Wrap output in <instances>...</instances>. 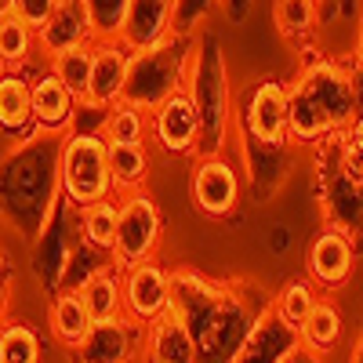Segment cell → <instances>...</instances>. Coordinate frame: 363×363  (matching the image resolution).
Instances as JSON below:
<instances>
[{"instance_id":"obj_1","label":"cell","mask_w":363,"mask_h":363,"mask_svg":"<svg viewBox=\"0 0 363 363\" xmlns=\"http://www.w3.org/2000/svg\"><path fill=\"white\" fill-rule=\"evenodd\" d=\"M272 309V294L251 280H211L196 269L171 272V313L186 323L196 363H233Z\"/></svg>"},{"instance_id":"obj_2","label":"cell","mask_w":363,"mask_h":363,"mask_svg":"<svg viewBox=\"0 0 363 363\" xmlns=\"http://www.w3.org/2000/svg\"><path fill=\"white\" fill-rule=\"evenodd\" d=\"M356 120L352 73L345 62L320 58L287 84V142L327 145Z\"/></svg>"},{"instance_id":"obj_3","label":"cell","mask_w":363,"mask_h":363,"mask_svg":"<svg viewBox=\"0 0 363 363\" xmlns=\"http://www.w3.org/2000/svg\"><path fill=\"white\" fill-rule=\"evenodd\" d=\"M186 95H189L196 120H200L196 160L200 157H222L229 145V131H233V87H229L222 40L215 33H200L193 44V66H189V80H186Z\"/></svg>"},{"instance_id":"obj_4","label":"cell","mask_w":363,"mask_h":363,"mask_svg":"<svg viewBox=\"0 0 363 363\" xmlns=\"http://www.w3.org/2000/svg\"><path fill=\"white\" fill-rule=\"evenodd\" d=\"M193 44L196 37H171L160 48L149 51H131V66L124 80V95L120 102H131L153 116L157 106H164L171 95L186 91L189 66H193Z\"/></svg>"},{"instance_id":"obj_5","label":"cell","mask_w":363,"mask_h":363,"mask_svg":"<svg viewBox=\"0 0 363 363\" xmlns=\"http://www.w3.org/2000/svg\"><path fill=\"white\" fill-rule=\"evenodd\" d=\"M58 186L69 207H87L113 196L109 142L102 131H77L58 149Z\"/></svg>"},{"instance_id":"obj_6","label":"cell","mask_w":363,"mask_h":363,"mask_svg":"<svg viewBox=\"0 0 363 363\" xmlns=\"http://www.w3.org/2000/svg\"><path fill=\"white\" fill-rule=\"evenodd\" d=\"M164 240V211L153 200V193H128L120 196V222H116V244H113V265L135 269L149 258H157V247Z\"/></svg>"},{"instance_id":"obj_7","label":"cell","mask_w":363,"mask_h":363,"mask_svg":"<svg viewBox=\"0 0 363 363\" xmlns=\"http://www.w3.org/2000/svg\"><path fill=\"white\" fill-rule=\"evenodd\" d=\"M240 135L258 145H291L287 142V84L277 77H258L240 109Z\"/></svg>"},{"instance_id":"obj_8","label":"cell","mask_w":363,"mask_h":363,"mask_svg":"<svg viewBox=\"0 0 363 363\" xmlns=\"http://www.w3.org/2000/svg\"><path fill=\"white\" fill-rule=\"evenodd\" d=\"M189 193L200 215L207 218H229L240 196H244V178H240L236 164L225 157H200L193 164Z\"/></svg>"},{"instance_id":"obj_9","label":"cell","mask_w":363,"mask_h":363,"mask_svg":"<svg viewBox=\"0 0 363 363\" xmlns=\"http://www.w3.org/2000/svg\"><path fill=\"white\" fill-rule=\"evenodd\" d=\"M356 258H359V251H356L352 240L345 233H338V229L323 225L313 236V244H309V255H306V269L309 272L306 277L323 294H335V291H342L349 284L352 269H356Z\"/></svg>"},{"instance_id":"obj_10","label":"cell","mask_w":363,"mask_h":363,"mask_svg":"<svg viewBox=\"0 0 363 363\" xmlns=\"http://www.w3.org/2000/svg\"><path fill=\"white\" fill-rule=\"evenodd\" d=\"M167 309H171V269H164L157 258H149L124 272V316L145 327Z\"/></svg>"},{"instance_id":"obj_11","label":"cell","mask_w":363,"mask_h":363,"mask_svg":"<svg viewBox=\"0 0 363 363\" xmlns=\"http://www.w3.org/2000/svg\"><path fill=\"white\" fill-rule=\"evenodd\" d=\"M142 327L131 316L99 320L87 330V338L73 349L77 363H138Z\"/></svg>"},{"instance_id":"obj_12","label":"cell","mask_w":363,"mask_h":363,"mask_svg":"<svg viewBox=\"0 0 363 363\" xmlns=\"http://www.w3.org/2000/svg\"><path fill=\"white\" fill-rule=\"evenodd\" d=\"M320 203H323V218L330 229L345 233L356 251H363V186L338 171V164L323 167L320 182Z\"/></svg>"},{"instance_id":"obj_13","label":"cell","mask_w":363,"mask_h":363,"mask_svg":"<svg viewBox=\"0 0 363 363\" xmlns=\"http://www.w3.org/2000/svg\"><path fill=\"white\" fill-rule=\"evenodd\" d=\"M91 80H87V95L80 106L87 109H113L124 95V80H128V66H131V51L120 40H95L91 44Z\"/></svg>"},{"instance_id":"obj_14","label":"cell","mask_w":363,"mask_h":363,"mask_svg":"<svg viewBox=\"0 0 363 363\" xmlns=\"http://www.w3.org/2000/svg\"><path fill=\"white\" fill-rule=\"evenodd\" d=\"M95 18H91L87 0H58V8L51 11V18L44 22V29L37 33V51L48 58L84 48V44H95Z\"/></svg>"},{"instance_id":"obj_15","label":"cell","mask_w":363,"mask_h":363,"mask_svg":"<svg viewBox=\"0 0 363 363\" xmlns=\"http://www.w3.org/2000/svg\"><path fill=\"white\" fill-rule=\"evenodd\" d=\"M153 142L167 157H196L200 120H196V109L186 91H178L164 106L153 109Z\"/></svg>"},{"instance_id":"obj_16","label":"cell","mask_w":363,"mask_h":363,"mask_svg":"<svg viewBox=\"0 0 363 363\" xmlns=\"http://www.w3.org/2000/svg\"><path fill=\"white\" fill-rule=\"evenodd\" d=\"M174 37V0H131L120 44L128 51H149Z\"/></svg>"},{"instance_id":"obj_17","label":"cell","mask_w":363,"mask_h":363,"mask_svg":"<svg viewBox=\"0 0 363 363\" xmlns=\"http://www.w3.org/2000/svg\"><path fill=\"white\" fill-rule=\"evenodd\" d=\"M138 363H196V345L189 338L186 323H182L171 309L142 327Z\"/></svg>"},{"instance_id":"obj_18","label":"cell","mask_w":363,"mask_h":363,"mask_svg":"<svg viewBox=\"0 0 363 363\" xmlns=\"http://www.w3.org/2000/svg\"><path fill=\"white\" fill-rule=\"evenodd\" d=\"M294 349H298V330H291L277 313L269 309L258 320L251 342L240 349V356L233 363H284Z\"/></svg>"},{"instance_id":"obj_19","label":"cell","mask_w":363,"mask_h":363,"mask_svg":"<svg viewBox=\"0 0 363 363\" xmlns=\"http://www.w3.org/2000/svg\"><path fill=\"white\" fill-rule=\"evenodd\" d=\"M77 106H80L77 95L51 69L33 80V124L40 131H62L73 120Z\"/></svg>"},{"instance_id":"obj_20","label":"cell","mask_w":363,"mask_h":363,"mask_svg":"<svg viewBox=\"0 0 363 363\" xmlns=\"http://www.w3.org/2000/svg\"><path fill=\"white\" fill-rule=\"evenodd\" d=\"M345 338V320H342V309L335 306V298H320L316 301V309L306 316V323L298 327V345L306 349V352H313V356H320V359H327L330 352L338 349V342Z\"/></svg>"},{"instance_id":"obj_21","label":"cell","mask_w":363,"mask_h":363,"mask_svg":"<svg viewBox=\"0 0 363 363\" xmlns=\"http://www.w3.org/2000/svg\"><path fill=\"white\" fill-rule=\"evenodd\" d=\"M33 128V80L22 73H0V131L22 138Z\"/></svg>"},{"instance_id":"obj_22","label":"cell","mask_w":363,"mask_h":363,"mask_svg":"<svg viewBox=\"0 0 363 363\" xmlns=\"http://www.w3.org/2000/svg\"><path fill=\"white\" fill-rule=\"evenodd\" d=\"M84 301V309L91 313V320H113V316H124V280H120L116 265L109 269H95L73 287Z\"/></svg>"},{"instance_id":"obj_23","label":"cell","mask_w":363,"mask_h":363,"mask_svg":"<svg viewBox=\"0 0 363 363\" xmlns=\"http://www.w3.org/2000/svg\"><path fill=\"white\" fill-rule=\"evenodd\" d=\"M48 323H51V335L62 342L66 349H77L84 338H87V330L95 327V320H91V313L84 309V301L80 294L69 287H62L55 298H51V306H48Z\"/></svg>"},{"instance_id":"obj_24","label":"cell","mask_w":363,"mask_h":363,"mask_svg":"<svg viewBox=\"0 0 363 363\" xmlns=\"http://www.w3.org/2000/svg\"><path fill=\"white\" fill-rule=\"evenodd\" d=\"M116 222H120V200H99L77 211V233L84 240V247L95 255H113L116 244Z\"/></svg>"},{"instance_id":"obj_25","label":"cell","mask_w":363,"mask_h":363,"mask_svg":"<svg viewBox=\"0 0 363 363\" xmlns=\"http://www.w3.org/2000/svg\"><path fill=\"white\" fill-rule=\"evenodd\" d=\"M37 55V29H29L15 11L0 8V73H18Z\"/></svg>"},{"instance_id":"obj_26","label":"cell","mask_w":363,"mask_h":363,"mask_svg":"<svg viewBox=\"0 0 363 363\" xmlns=\"http://www.w3.org/2000/svg\"><path fill=\"white\" fill-rule=\"evenodd\" d=\"M109 178H113V193H124V196L138 193L149 178V149L109 142Z\"/></svg>"},{"instance_id":"obj_27","label":"cell","mask_w":363,"mask_h":363,"mask_svg":"<svg viewBox=\"0 0 363 363\" xmlns=\"http://www.w3.org/2000/svg\"><path fill=\"white\" fill-rule=\"evenodd\" d=\"M316 301H320V287L309 277H294L272 294V313H277L291 330H298L306 323V316L316 309Z\"/></svg>"},{"instance_id":"obj_28","label":"cell","mask_w":363,"mask_h":363,"mask_svg":"<svg viewBox=\"0 0 363 363\" xmlns=\"http://www.w3.org/2000/svg\"><path fill=\"white\" fill-rule=\"evenodd\" d=\"M153 131V116L145 109L131 106V102H116L113 109H106L102 120V135L106 142H120V145H145V135Z\"/></svg>"},{"instance_id":"obj_29","label":"cell","mask_w":363,"mask_h":363,"mask_svg":"<svg viewBox=\"0 0 363 363\" xmlns=\"http://www.w3.org/2000/svg\"><path fill=\"white\" fill-rule=\"evenodd\" d=\"M277 29L284 33V40L291 44H306L316 33V18H320V0H277L272 8Z\"/></svg>"},{"instance_id":"obj_30","label":"cell","mask_w":363,"mask_h":363,"mask_svg":"<svg viewBox=\"0 0 363 363\" xmlns=\"http://www.w3.org/2000/svg\"><path fill=\"white\" fill-rule=\"evenodd\" d=\"M91 55H95V48L91 44H84V48H73V51H62V55H55L51 58V73L62 80L73 95H77V102H84V95H87V80H91Z\"/></svg>"},{"instance_id":"obj_31","label":"cell","mask_w":363,"mask_h":363,"mask_svg":"<svg viewBox=\"0 0 363 363\" xmlns=\"http://www.w3.org/2000/svg\"><path fill=\"white\" fill-rule=\"evenodd\" d=\"M327 145H330V153H335L338 171L363 186V113H356L352 124L335 142H327Z\"/></svg>"},{"instance_id":"obj_32","label":"cell","mask_w":363,"mask_h":363,"mask_svg":"<svg viewBox=\"0 0 363 363\" xmlns=\"http://www.w3.org/2000/svg\"><path fill=\"white\" fill-rule=\"evenodd\" d=\"M0 363H40V338L29 323H4L0 327Z\"/></svg>"},{"instance_id":"obj_33","label":"cell","mask_w":363,"mask_h":363,"mask_svg":"<svg viewBox=\"0 0 363 363\" xmlns=\"http://www.w3.org/2000/svg\"><path fill=\"white\" fill-rule=\"evenodd\" d=\"M215 8H222V0H174V37H200Z\"/></svg>"},{"instance_id":"obj_34","label":"cell","mask_w":363,"mask_h":363,"mask_svg":"<svg viewBox=\"0 0 363 363\" xmlns=\"http://www.w3.org/2000/svg\"><path fill=\"white\" fill-rule=\"evenodd\" d=\"M128 4H131V0H87L91 18H95V37H99V40H120Z\"/></svg>"},{"instance_id":"obj_35","label":"cell","mask_w":363,"mask_h":363,"mask_svg":"<svg viewBox=\"0 0 363 363\" xmlns=\"http://www.w3.org/2000/svg\"><path fill=\"white\" fill-rule=\"evenodd\" d=\"M4 8L15 11L29 29H37V33H40L44 22L51 18V11L58 8V0H4Z\"/></svg>"},{"instance_id":"obj_36","label":"cell","mask_w":363,"mask_h":363,"mask_svg":"<svg viewBox=\"0 0 363 363\" xmlns=\"http://www.w3.org/2000/svg\"><path fill=\"white\" fill-rule=\"evenodd\" d=\"M251 8H255V0H222V11L229 22H244L251 15Z\"/></svg>"},{"instance_id":"obj_37","label":"cell","mask_w":363,"mask_h":363,"mask_svg":"<svg viewBox=\"0 0 363 363\" xmlns=\"http://www.w3.org/2000/svg\"><path fill=\"white\" fill-rule=\"evenodd\" d=\"M284 363H323V359H320V356H313V352H306V349L298 345V349H294V352H291Z\"/></svg>"},{"instance_id":"obj_38","label":"cell","mask_w":363,"mask_h":363,"mask_svg":"<svg viewBox=\"0 0 363 363\" xmlns=\"http://www.w3.org/2000/svg\"><path fill=\"white\" fill-rule=\"evenodd\" d=\"M349 363H363V330L356 335V342H352V352H349Z\"/></svg>"},{"instance_id":"obj_39","label":"cell","mask_w":363,"mask_h":363,"mask_svg":"<svg viewBox=\"0 0 363 363\" xmlns=\"http://www.w3.org/2000/svg\"><path fill=\"white\" fill-rule=\"evenodd\" d=\"M356 62L363 66V15H359V26H356Z\"/></svg>"},{"instance_id":"obj_40","label":"cell","mask_w":363,"mask_h":363,"mask_svg":"<svg viewBox=\"0 0 363 363\" xmlns=\"http://www.w3.org/2000/svg\"><path fill=\"white\" fill-rule=\"evenodd\" d=\"M0 8H4V0H0Z\"/></svg>"}]
</instances>
